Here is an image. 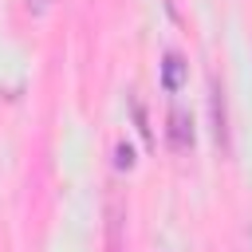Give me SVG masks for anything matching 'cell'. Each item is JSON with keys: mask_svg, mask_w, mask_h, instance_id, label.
<instances>
[{"mask_svg": "<svg viewBox=\"0 0 252 252\" xmlns=\"http://www.w3.org/2000/svg\"><path fill=\"white\" fill-rule=\"evenodd\" d=\"M169 142H173V150L193 146V122H189L185 110H169Z\"/></svg>", "mask_w": 252, "mask_h": 252, "instance_id": "cell-1", "label": "cell"}, {"mask_svg": "<svg viewBox=\"0 0 252 252\" xmlns=\"http://www.w3.org/2000/svg\"><path fill=\"white\" fill-rule=\"evenodd\" d=\"M209 106H213V134H217V146L228 150V126H224V98H220V87L209 83Z\"/></svg>", "mask_w": 252, "mask_h": 252, "instance_id": "cell-2", "label": "cell"}, {"mask_svg": "<svg viewBox=\"0 0 252 252\" xmlns=\"http://www.w3.org/2000/svg\"><path fill=\"white\" fill-rule=\"evenodd\" d=\"M181 79H185V63H181V55H165V63H161V87H165V91H177Z\"/></svg>", "mask_w": 252, "mask_h": 252, "instance_id": "cell-3", "label": "cell"}, {"mask_svg": "<svg viewBox=\"0 0 252 252\" xmlns=\"http://www.w3.org/2000/svg\"><path fill=\"white\" fill-rule=\"evenodd\" d=\"M114 165H118V169H130V165H134V150H130V142H118V146H114Z\"/></svg>", "mask_w": 252, "mask_h": 252, "instance_id": "cell-4", "label": "cell"}, {"mask_svg": "<svg viewBox=\"0 0 252 252\" xmlns=\"http://www.w3.org/2000/svg\"><path fill=\"white\" fill-rule=\"evenodd\" d=\"M47 4H51V0H28V8H32V12H43Z\"/></svg>", "mask_w": 252, "mask_h": 252, "instance_id": "cell-5", "label": "cell"}]
</instances>
